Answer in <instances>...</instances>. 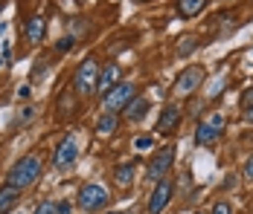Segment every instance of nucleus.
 Masks as SVG:
<instances>
[{"mask_svg":"<svg viewBox=\"0 0 253 214\" xmlns=\"http://www.w3.org/2000/svg\"><path fill=\"white\" fill-rule=\"evenodd\" d=\"M41 171H44V162H41V156H35V153H29L24 156L18 165L9 171V177H6V185H12V188L24 191L29 188L38 177H41Z\"/></svg>","mask_w":253,"mask_h":214,"instance_id":"1","label":"nucleus"},{"mask_svg":"<svg viewBox=\"0 0 253 214\" xmlns=\"http://www.w3.org/2000/svg\"><path fill=\"white\" fill-rule=\"evenodd\" d=\"M73 87H76L79 95H93L99 90V64H96L93 58L82 61V67H79L76 75H73Z\"/></svg>","mask_w":253,"mask_h":214,"instance_id":"2","label":"nucleus"},{"mask_svg":"<svg viewBox=\"0 0 253 214\" xmlns=\"http://www.w3.org/2000/svg\"><path fill=\"white\" fill-rule=\"evenodd\" d=\"M134 98H137V87H134V84H117L114 90H108L105 98H102L105 113H123Z\"/></svg>","mask_w":253,"mask_h":214,"instance_id":"3","label":"nucleus"},{"mask_svg":"<svg viewBox=\"0 0 253 214\" xmlns=\"http://www.w3.org/2000/svg\"><path fill=\"white\" fill-rule=\"evenodd\" d=\"M224 133V116L221 113H212L207 119L198 122V130H195V145H212L215 139H221Z\"/></svg>","mask_w":253,"mask_h":214,"instance_id":"4","label":"nucleus"},{"mask_svg":"<svg viewBox=\"0 0 253 214\" xmlns=\"http://www.w3.org/2000/svg\"><path fill=\"white\" fill-rule=\"evenodd\" d=\"M108 206V191L102 188V185H96V183H87L84 188L79 191V209L87 214L99 212V209H105Z\"/></svg>","mask_w":253,"mask_h":214,"instance_id":"5","label":"nucleus"},{"mask_svg":"<svg viewBox=\"0 0 253 214\" xmlns=\"http://www.w3.org/2000/svg\"><path fill=\"white\" fill-rule=\"evenodd\" d=\"M172 165H175V148L169 145V148H163L157 156H152V162H149V180L160 183V180L172 171Z\"/></svg>","mask_w":253,"mask_h":214,"instance_id":"6","label":"nucleus"},{"mask_svg":"<svg viewBox=\"0 0 253 214\" xmlns=\"http://www.w3.org/2000/svg\"><path fill=\"white\" fill-rule=\"evenodd\" d=\"M204 81V67H186V70L177 75V81H175V90L172 93L175 95H189L198 84Z\"/></svg>","mask_w":253,"mask_h":214,"instance_id":"7","label":"nucleus"},{"mask_svg":"<svg viewBox=\"0 0 253 214\" xmlns=\"http://www.w3.org/2000/svg\"><path fill=\"white\" fill-rule=\"evenodd\" d=\"M76 159H79V142H76V136H67L64 142L55 148L52 165H55V168H70Z\"/></svg>","mask_w":253,"mask_h":214,"instance_id":"8","label":"nucleus"},{"mask_svg":"<svg viewBox=\"0 0 253 214\" xmlns=\"http://www.w3.org/2000/svg\"><path fill=\"white\" fill-rule=\"evenodd\" d=\"M172 200V183L169 180H160L152 191V200H149V214H160Z\"/></svg>","mask_w":253,"mask_h":214,"instance_id":"9","label":"nucleus"},{"mask_svg":"<svg viewBox=\"0 0 253 214\" xmlns=\"http://www.w3.org/2000/svg\"><path fill=\"white\" fill-rule=\"evenodd\" d=\"M177 122H180V110H177L175 104H169L166 110H163V116H160V122H157V133H175L177 130Z\"/></svg>","mask_w":253,"mask_h":214,"instance_id":"10","label":"nucleus"},{"mask_svg":"<svg viewBox=\"0 0 253 214\" xmlns=\"http://www.w3.org/2000/svg\"><path fill=\"white\" fill-rule=\"evenodd\" d=\"M117 78H120V67H117V64H108L105 70H99V90L102 93L114 90V87H117Z\"/></svg>","mask_w":253,"mask_h":214,"instance_id":"11","label":"nucleus"},{"mask_svg":"<svg viewBox=\"0 0 253 214\" xmlns=\"http://www.w3.org/2000/svg\"><path fill=\"white\" fill-rule=\"evenodd\" d=\"M146 113H149V101H146V98H134V101L128 104L126 110H123V116H126L128 122L146 119Z\"/></svg>","mask_w":253,"mask_h":214,"instance_id":"12","label":"nucleus"},{"mask_svg":"<svg viewBox=\"0 0 253 214\" xmlns=\"http://www.w3.org/2000/svg\"><path fill=\"white\" fill-rule=\"evenodd\" d=\"M204 6H207V0H177V15L180 18H195V15H201Z\"/></svg>","mask_w":253,"mask_h":214,"instance_id":"13","label":"nucleus"},{"mask_svg":"<svg viewBox=\"0 0 253 214\" xmlns=\"http://www.w3.org/2000/svg\"><path fill=\"white\" fill-rule=\"evenodd\" d=\"M44 32H47V21L44 18H29V24H26V38L32 41V44H38L41 38H44Z\"/></svg>","mask_w":253,"mask_h":214,"instance_id":"14","label":"nucleus"},{"mask_svg":"<svg viewBox=\"0 0 253 214\" xmlns=\"http://www.w3.org/2000/svg\"><path fill=\"white\" fill-rule=\"evenodd\" d=\"M18 197H21V191H18V188L3 185V188H0V214L12 212V209H15V203H18Z\"/></svg>","mask_w":253,"mask_h":214,"instance_id":"15","label":"nucleus"},{"mask_svg":"<svg viewBox=\"0 0 253 214\" xmlns=\"http://www.w3.org/2000/svg\"><path fill=\"white\" fill-rule=\"evenodd\" d=\"M96 130H99L102 136L114 133V130H117V113H102L99 122H96Z\"/></svg>","mask_w":253,"mask_h":214,"instance_id":"16","label":"nucleus"},{"mask_svg":"<svg viewBox=\"0 0 253 214\" xmlns=\"http://www.w3.org/2000/svg\"><path fill=\"white\" fill-rule=\"evenodd\" d=\"M131 180H134V165H120L114 171V183L117 185H131Z\"/></svg>","mask_w":253,"mask_h":214,"instance_id":"17","label":"nucleus"},{"mask_svg":"<svg viewBox=\"0 0 253 214\" xmlns=\"http://www.w3.org/2000/svg\"><path fill=\"white\" fill-rule=\"evenodd\" d=\"M35 214H58V206H55V203H50V200H44V203L35 209Z\"/></svg>","mask_w":253,"mask_h":214,"instance_id":"18","label":"nucleus"},{"mask_svg":"<svg viewBox=\"0 0 253 214\" xmlns=\"http://www.w3.org/2000/svg\"><path fill=\"white\" fill-rule=\"evenodd\" d=\"M210 214H233V206L221 200V203H215V206H212V212H210Z\"/></svg>","mask_w":253,"mask_h":214,"instance_id":"19","label":"nucleus"},{"mask_svg":"<svg viewBox=\"0 0 253 214\" xmlns=\"http://www.w3.org/2000/svg\"><path fill=\"white\" fill-rule=\"evenodd\" d=\"M73 41H76V38H73V35H67V38H61V41L55 44V49H58V52H67V49L73 47Z\"/></svg>","mask_w":253,"mask_h":214,"instance_id":"20","label":"nucleus"},{"mask_svg":"<svg viewBox=\"0 0 253 214\" xmlns=\"http://www.w3.org/2000/svg\"><path fill=\"white\" fill-rule=\"evenodd\" d=\"M134 148H137V151H149V148H152V136H140V139H134Z\"/></svg>","mask_w":253,"mask_h":214,"instance_id":"21","label":"nucleus"},{"mask_svg":"<svg viewBox=\"0 0 253 214\" xmlns=\"http://www.w3.org/2000/svg\"><path fill=\"white\" fill-rule=\"evenodd\" d=\"M192 47H195V38H186V41H180V55H186Z\"/></svg>","mask_w":253,"mask_h":214,"instance_id":"22","label":"nucleus"},{"mask_svg":"<svg viewBox=\"0 0 253 214\" xmlns=\"http://www.w3.org/2000/svg\"><path fill=\"white\" fill-rule=\"evenodd\" d=\"M70 212H73L70 203H58V214H70Z\"/></svg>","mask_w":253,"mask_h":214,"instance_id":"23","label":"nucleus"},{"mask_svg":"<svg viewBox=\"0 0 253 214\" xmlns=\"http://www.w3.org/2000/svg\"><path fill=\"white\" fill-rule=\"evenodd\" d=\"M245 177H248V180H253V156L248 159V165H245Z\"/></svg>","mask_w":253,"mask_h":214,"instance_id":"24","label":"nucleus"},{"mask_svg":"<svg viewBox=\"0 0 253 214\" xmlns=\"http://www.w3.org/2000/svg\"><path fill=\"white\" fill-rule=\"evenodd\" d=\"M32 113H35V110H32V107H24V110H21V122L32 119Z\"/></svg>","mask_w":253,"mask_h":214,"instance_id":"25","label":"nucleus"},{"mask_svg":"<svg viewBox=\"0 0 253 214\" xmlns=\"http://www.w3.org/2000/svg\"><path fill=\"white\" fill-rule=\"evenodd\" d=\"M248 107H253V90L245 93V110H248Z\"/></svg>","mask_w":253,"mask_h":214,"instance_id":"26","label":"nucleus"},{"mask_svg":"<svg viewBox=\"0 0 253 214\" xmlns=\"http://www.w3.org/2000/svg\"><path fill=\"white\" fill-rule=\"evenodd\" d=\"M245 122H251V124H253V107H248V110H245Z\"/></svg>","mask_w":253,"mask_h":214,"instance_id":"27","label":"nucleus"},{"mask_svg":"<svg viewBox=\"0 0 253 214\" xmlns=\"http://www.w3.org/2000/svg\"><path fill=\"white\" fill-rule=\"evenodd\" d=\"M0 12H3V3H0Z\"/></svg>","mask_w":253,"mask_h":214,"instance_id":"28","label":"nucleus"},{"mask_svg":"<svg viewBox=\"0 0 253 214\" xmlns=\"http://www.w3.org/2000/svg\"><path fill=\"white\" fill-rule=\"evenodd\" d=\"M140 3H149V0H140Z\"/></svg>","mask_w":253,"mask_h":214,"instance_id":"29","label":"nucleus"},{"mask_svg":"<svg viewBox=\"0 0 253 214\" xmlns=\"http://www.w3.org/2000/svg\"><path fill=\"white\" fill-rule=\"evenodd\" d=\"M76 3H84V0H76Z\"/></svg>","mask_w":253,"mask_h":214,"instance_id":"30","label":"nucleus"},{"mask_svg":"<svg viewBox=\"0 0 253 214\" xmlns=\"http://www.w3.org/2000/svg\"><path fill=\"white\" fill-rule=\"evenodd\" d=\"M198 214H207V212H198Z\"/></svg>","mask_w":253,"mask_h":214,"instance_id":"31","label":"nucleus"}]
</instances>
